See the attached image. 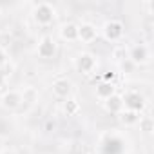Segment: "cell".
I'll return each mask as SVG.
<instances>
[{
	"label": "cell",
	"mask_w": 154,
	"mask_h": 154,
	"mask_svg": "<svg viewBox=\"0 0 154 154\" xmlns=\"http://www.w3.org/2000/svg\"><path fill=\"white\" fill-rule=\"evenodd\" d=\"M38 56L44 58V60H49L56 54V42L53 40V36H44L40 42H38Z\"/></svg>",
	"instance_id": "obj_4"
},
{
	"label": "cell",
	"mask_w": 154,
	"mask_h": 154,
	"mask_svg": "<svg viewBox=\"0 0 154 154\" xmlns=\"http://www.w3.org/2000/svg\"><path fill=\"white\" fill-rule=\"evenodd\" d=\"M20 94H22V102H26L29 105H33V103L38 102V91L35 87H26Z\"/></svg>",
	"instance_id": "obj_14"
},
{
	"label": "cell",
	"mask_w": 154,
	"mask_h": 154,
	"mask_svg": "<svg viewBox=\"0 0 154 154\" xmlns=\"http://www.w3.org/2000/svg\"><path fill=\"white\" fill-rule=\"evenodd\" d=\"M112 58H114L118 63H122L123 60H127L129 56H127V51H125V47H114V49H112Z\"/></svg>",
	"instance_id": "obj_18"
},
{
	"label": "cell",
	"mask_w": 154,
	"mask_h": 154,
	"mask_svg": "<svg viewBox=\"0 0 154 154\" xmlns=\"http://www.w3.org/2000/svg\"><path fill=\"white\" fill-rule=\"evenodd\" d=\"M60 36L67 42H74V40H78V24H74V22H67L62 26L60 29Z\"/></svg>",
	"instance_id": "obj_10"
},
{
	"label": "cell",
	"mask_w": 154,
	"mask_h": 154,
	"mask_svg": "<svg viewBox=\"0 0 154 154\" xmlns=\"http://www.w3.org/2000/svg\"><path fill=\"white\" fill-rule=\"evenodd\" d=\"M6 63H8V53L4 49H0V69H2Z\"/></svg>",
	"instance_id": "obj_19"
},
{
	"label": "cell",
	"mask_w": 154,
	"mask_h": 154,
	"mask_svg": "<svg viewBox=\"0 0 154 154\" xmlns=\"http://www.w3.org/2000/svg\"><path fill=\"white\" fill-rule=\"evenodd\" d=\"M114 76H116L114 72H105V74H103V82H111V84H112Z\"/></svg>",
	"instance_id": "obj_20"
},
{
	"label": "cell",
	"mask_w": 154,
	"mask_h": 154,
	"mask_svg": "<svg viewBox=\"0 0 154 154\" xmlns=\"http://www.w3.org/2000/svg\"><path fill=\"white\" fill-rule=\"evenodd\" d=\"M54 15H56L54 8H53L51 4H47V2H40V4H36V6H35V11H33L35 20H36L38 24H44V26L51 24V22L54 20Z\"/></svg>",
	"instance_id": "obj_1"
},
{
	"label": "cell",
	"mask_w": 154,
	"mask_h": 154,
	"mask_svg": "<svg viewBox=\"0 0 154 154\" xmlns=\"http://www.w3.org/2000/svg\"><path fill=\"white\" fill-rule=\"evenodd\" d=\"M122 98H123V107H125L127 111L141 112V111H143V107H145V100H143V96H141L140 93L131 91V93H127V94H125V96H122Z\"/></svg>",
	"instance_id": "obj_3"
},
{
	"label": "cell",
	"mask_w": 154,
	"mask_h": 154,
	"mask_svg": "<svg viewBox=\"0 0 154 154\" xmlns=\"http://www.w3.org/2000/svg\"><path fill=\"white\" fill-rule=\"evenodd\" d=\"M138 122H140V131H143V132H147V134L154 131V122H152L150 116H143V118L140 116Z\"/></svg>",
	"instance_id": "obj_15"
},
{
	"label": "cell",
	"mask_w": 154,
	"mask_h": 154,
	"mask_svg": "<svg viewBox=\"0 0 154 154\" xmlns=\"http://www.w3.org/2000/svg\"><path fill=\"white\" fill-rule=\"evenodd\" d=\"M78 109H80V105H78V102H76V100H67L63 103V111L67 112V116L76 114V112H78Z\"/></svg>",
	"instance_id": "obj_16"
},
{
	"label": "cell",
	"mask_w": 154,
	"mask_h": 154,
	"mask_svg": "<svg viewBox=\"0 0 154 154\" xmlns=\"http://www.w3.org/2000/svg\"><path fill=\"white\" fill-rule=\"evenodd\" d=\"M118 118H120V122H122L123 125H134V123H138V120H140V112H134V111H122Z\"/></svg>",
	"instance_id": "obj_13"
},
{
	"label": "cell",
	"mask_w": 154,
	"mask_h": 154,
	"mask_svg": "<svg viewBox=\"0 0 154 154\" xmlns=\"http://www.w3.org/2000/svg\"><path fill=\"white\" fill-rule=\"evenodd\" d=\"M94 67H96V60H94V56L89 54V53H82L78 58H76V69H78L80 72H84V74L93 72Z\"/></svg>",
	"instance_id": "obj_6"
},
{
	"label": "cell",
	"mask_w": 154,
	"mask_h": 154,
	"mask_svg": "<svg viewBox=\"0 0 154 154\" xmlns=\"http://www.w3.org/2000/svg\"><path fill=\"white\" fill-rule=\"evenodd\" d=\"M22 103H24V102H22V94H20L18 91H9V93H6L4 98H2V105H4L6 109H9V111L18 109Z\"/></svg>",
	"instance_id": "obj_9"
},
{
	"label": "cell",
	"mask_w": 154,
	"mask_h": 154,
	"mask_svg": "<svg viewBox=\"0 0 154 154\" xmlns=\"http://www.w3.org/2000/svg\"><path fill=\"white\" fill-rule=\"evenodd\" d=\"M105 109L109 111V112H114V114H120L122 111H123V98L120 96V94H112V96H109L107 100H105Z\"/></svg>",
	"instance_id": "obj_11"
},
{
	"label": "cell",
	"mask_w": 154,
	"mask_h": 154,
	"mask_svg": "<svg viewBox=\"0 0 154 154\" xmlns=\"http://www.w3.org/2000/svg\"><path fill=\"white\" fill-rule=\"evenodd\" d=\"M71 89H72V85L67 78H58L53 82V94L56 98H67L71 94Z\"/></svg>",
	"instance_id": "obj_8"
},
{
	"label": "cell",
	"mask_w": 154,
	"mask_h": 154,
	"mask_svg": "<svg viewBox=\"0 0 154 154\" xmlns=\"http://www.w3.org/2000/svg\"><path fill=\"white\" fill-rule=\"evenodd\" d=\"M4 80H6V78H4V74H2V72H0V85H2V84H4Z\"/></svg>",
	"instance_id": "obj_21"
},
{
	"label": "cell",
	"mask_w": 154,
	"mask_h": 154,
	"mask_svg": "<svg viewBox=\"0 0 154 154\" xmlns=\"http://www.w3.org/2000/svg\"><path fill=\"white\" fill-rule=\"evenodd\" d=\"M96 36H98V31H96V27L93 24L85 22V24H80L78 26V40L89 44V42L96 40Z\"/></svg>",
	"instance_id": "obj_7"
},
{
	"label": "cell",
	"mask_w": 154,
	"mask_h": 154,
	"mask_svg": "<svg viewBox=\"0 0 154 154\" xmlns=\"http://www.w3.org/2000/svg\"><path fill=\"white\" fill-rule=\"evenodd\" d=\"M0 13H2V8H0Z\"/></svg>",
	"instance_id": "obj_23"
},
{
	"label": "cell",
	"mask_w": 154,
	"mask_h": 154,
	"mask_svg": "<svg viewBox=\"0 0 154 154\" xmlns=\"http://www.w3.org/2000/svg\"><path fill=\"white\" fill-rule=\"evenodd\" d=\"M123 33H125V26H123L120 20H109V22H105V26H103V36H105L109 42H118V40H122Z\"/></svg>",
	"instance_id": "obj_2"
},
{
	"label": "cell",
	"mask_w": 154,
	"mask_h": 154,
	"mask_svg": "<svg viewBox=\"0 0 154 154\" xmlns=\"http://www.w3.org/2000/svg\"><path fill=\"white\" fill-rule=\"evenodd\" d=\"M127 56H129V60H131L134 65H140V63H145V62H149V58H150V53H149V47H147V45H143V44H138V45H134V47L131 49V53H129Z\"/></svg>",
	"instance_id": "obj_5"
},
{
	"label": "cell",
	"mask_w": 154,
	"mask_h": 154,
	"mask_svg": "<svg viewBox=\"0 0 154 154\" xmlns=\"http://www.w3.org/2000/svg\"><path fill=\"white\" fill-rule=\"evenodd\" d=\"M11 44H13L11 33H8V31H2V33H0V49L6 51V47H9Z\"/></svg>",
	"instance_id": "obj_17"
},
{
	"label": "cell",
	"mask_w": 154,
	"mask_h": 154,
	"mask_svg": "<svg viewBox=\"0 0 154 154\" xmlns=\"http://www.w3.org/2000/svg\"><path fill=\"white\" fill-rule=\"evenodd\" d=\"M2 143H4V141H2V138H0V149H2Z\"/></svg>",
	"instance_id": "obj_22"
},
{
	"label": "cell",
	"mask_w": 154,
	"mask_h": 154,
	"mask_svg": "<svg viewBox=\"0 0 154 154\" xmlns=\"http://www.w3.org/2000/svg\"><path fill=\"white\" fill-rule=\"evenodd\" d=\"M114 94V84L111 82H102L100 85H96V96L102 100H107L109 96Z\"/></svg>",
	"instance_id": "obj_12"
}]
</instances>
